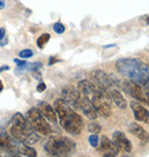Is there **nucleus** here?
<instances>
[{
	"mask_svg": "<svg viewBox=\"0 0 149 157\" xmlns=\"http://www.w3.org/2000/svg\"><path fill=\"white\" fill-rule=\"evenodd\" d=\"M90 100L97 110V115H101L105 118L109 117L111 115V99L105 91L97 86V90L90 98Z\"/></svg>",
	"mask_w": 149,
	"mask_h": 157,
	"instance_id": "obj_5",
	"label": "nucleus"
},
{
	"mask_svg": "<svg viewBox=\"0 0 149 157\" xmlns=\"http://www.w3.org/2000/svg\"><path fill=\"white\" fill-rule=\"evenodd\" d=\"M99 150L102 153V156H103V155H115V156H117L119 151V148L114 144V141L109 140L107 136H102V138H101L100 148H99Z\"/></svg>",
	"mask_w": 149,
	"mask_h": 157,
	"instance_id": "obj_13",
	"label": "nucleus"
},
{
	"mask_svg": "<svg viewBox=\"0 0 149 157\" xmlns=\"http://www.w3.org/2000/svg\"><path fill=\"white\" fill-rule=\"evenodd\" d=\"M49 38H51V36L48 35V33H44V35H41L38 38V40H37V46L39 48H44L45 45L48 43Z\"/></svg>",
	"mask_w": 149,
	"mask_h": 157,
	"instance_id": "obj_19",
	"label": "nucleus"
},
{
	"mask_svg": "<svg viewBox=\"0 0 149 157\" xmlns=\"http://www.w3.org/2000/svg\"><path fill=\"white\" fill-rule=\"evenodd\" d=\"M46 90V84L45 83H39L37 86V91L38 92H44Z\"/></svg>",
	"mask_w": 149,
	"mask_h": 157,
	"instance_id": "obj_25",
	"label": "nucleus"
},
{
	"mask_svg": "<svg viewBox=\"0 0 149 157\" xmlns=\"http://www.w3.org/2000/svg\"><path fill=\"white\" fill-rule=\"evenodd\" d=\"M4 90V85H2V83H1V80H0V92Z\"/></svg>",
	"mask_w": 149,
	"mask_h": 157,
	"instance_id": "obj_30",
	"label": "nucleus"
},
{
	"mask_svg": "<svg viewBox=\"0 0 149 157\" xmlns=\"http://www.w3.org/2000/svg\"><path fill=\"white\" fill-rule=\"evenodd\" d=\"M97 90V85L90 80H80L78 83V92L80 95L86 96V98H91L92 94Z\"/></svg>",
	"mask_w": 149,
	"mask_h": 157,
	"instance_id": "obj_16",
	"label": "nucleus"
},
{
	"mask_svg": "<svg viewBox=\"0 0 149 157\" xmlns=\"http://www.w3.org/2000/svg\"><path fill=\"white\" fill-rule=\"evenodd\" d=\"M37 108H38L40 113H41L47 121H49V122H52V123H56V121H57L56 113H55L54 108H53L49 103L45 102V101H40L39 103H38V105H37Z\"/></svg>",
	"mask_w": 149,
	"mask_h": 157,
	"instance_id": "obj_14",
	"label": "nucleus"
},
{
	"mask_svg": "<svg viewBox=\"0 0 149 157\" xmlns=\"http://www.w3.org/2000/svg\"><path fill=\"white\" fill-rule=\"evenodd\" d=\"M5 70H9V67L8 66H4L0 68V72H2V71H5Z\"/></svg>",
	"mask_w": 149,
	"mask_h": 157,
	"instance_id": "obj_28",
	"label": "nucleus"
},
{
	"mask_svg": "<svg viewBox=\"0 0 149 157\" xmlns=\"http://www.w3.org/2000/svg\"><path fill=\"white\" fill-rule=\"evenodd\" d=\"M9 133L12 135V138L16 140L17 142L29 144V146L36 144L39 140V135L36 133L28 121L20 125L13 123L9 127Z\"/></svg>",
	"mask_w": 149,
	"mask_h": 157,
	"instance_id": "obj_4",
	"label": "nucleus"
},
{
	"mask_svg": "<svg viewBox=\"0 0 149 157\" xmlns=\"http://www.w3.org/2000/svg\"><path fill=\"white\" fill-rule=\"evenodd\" d=\"M148 23H149V18H148Z\"/></svg>",
	"mask_w": 149,
	"mask_h": 157,
	"instance_id": "obj_32",
	"label": "nucleus"
},
{
	"mask_svg": "<svg viewBox=\"0 0 149 157\" xmlns=\"http://www.w3.org/2000/svg\"><path fill=\"white\" fill-rule=\"evenodd\" d=\"M79 110H82L83 113L88 118V119H95L97 117V113L95 108L93 107L91 100L86 96L80 95L79 98Z\"/></svg>",
	"mask_w": 149,
	"mask_h": 157,
	"instance_id": "obj_10",
	"label": "nucleus"
},
{
	"mask_svg": "<svg viewBox=\"0 0 149 157\" xmlns=\"http://www.w3.org/2000/svg\"><path fill=\"white\" fill-rule=\"evenodd\" d=\"M123 88L128 95H131L133 99H136L138 102L149 105V98L147 96L145 92V88L142 85L136 84L131 80H124L123 82Z\"/></svg>",
	"mask_w": 149,
	"mask_h": 157,
	"instance_id": "obj_7",
	"label": "nucleus"
},
{
	"mask_svg": "<svg viewBox=\"0 0 149 157\" xmlns=\"http://www.w3.org/2000/svg\"><path fill=\"white\" fill-rule=\"evenodd\" d=\"M108 94L110 95V99H111V101H114V103L118 108H120V109H126L127 107V103H126V100L124 99L123 94L120 93V92L118 91V90H116V88H111L109 92H108Z\"/></svg>",
	"mask_w": 149,
	"mask_h": 157,
	"instance_id": "obj_17",
	"label": "nucleus"
},
{
	"mask_svg": "<svg viewBox=\"0 0 149 157\" xmlns=\"http://www.w3.org/2000/svg\"><path fill=\"white\" fill-rule=\"evenodd\" d=\"M116 69L128 80L139 85H143L149 80V67L139 59H120L116 62Z\"/></svg>",
	"mask_w": 149,
	"mask_h": 157,
	"instance_id": "obj_1",
	"label": "nucleus"
},
{
	"mask_svg": "<svg viewBox=\"0 0 149 157\" xmlns=\"http://www.w3.org/2000/svg\"><path fill=\"white\" fill-rule=\"evenodd\" d=\"M88 131L91 132V133H93V134H97L101 131V125L97 124V123H91L88 125Z\"/></svg>",
	"mask_w": 149,
	"mask_h": 157,
	"instance_id": "obj_20",
	"label": "nucleus"
},
{
	"mask_svg": "<svg viewBox=\"0 0 149 157\" xmlns=\"http://www.w3.org/2000/svg\"><path fill=\"white\" fill-rule=\"evenodd\" d=\"M5 7V0H0V8H4Z\"/></svg>",
	"mask_w": 149,
	"mask_h": 157,
	"instance_id": "obj_29",
	"label": "nucleus"
},
{
	"mask_svg": "<svg viewBox=\"0 0 149 157\" xmlns=\"http://www.w3.org/2000/svg\"><path fill=\"white\" fill-rule=\"evenodd\" d=\"M142 86H143V88H145V92H146V94H147V96L149 98V80L146 84H143Z\"/></svg>",
	"mask_w": 149,
	"mask_h": 157,
	"instance_id": "obj_26",
	"label": "nucleus"
},
{
	"mask_svg": "<svg viewBox=\"0 0 149 157\" xmlns=\"http://www.w3.org/2000/svg\"><path fill=\"white\" fill-rule=\"evenodd\" d=\"M131 109L133 111L134 118L138 122H142L146 124H149V111L146 109L143 105H140L138 101H132L131 102Z\"/></svg>",
	"mask_w": 149,
	"mask_h": 157,
	"instance_id": "obj_11",
	"label": "nucleus"
},
{
	"mask_svg": "<svg viewBox=\"0 0 149 157\" xmlns=\"http://www.w3.org/2000/svg\"><path fill=\"white\" fill-rule=\"evenodd\" d=\"M14 61H15V63H17L18 67H22V68H26L28 64H29V63H26L25 61H21V60H18V59H15Z\"/></svg>",
	"mask_w": 149,
	"mask_h": 157,
	"instance_id": "obj_24",
	"label": "nucleus"
},
{
	"mask_svg": "<svg viewBox=\"0 0 149 157\" xmlns=\"http://www.w3.org/2000/svg\"><path fill=\"white\" fill-rule=\"evenodd\" d=\"M91 77H92L94 84L97 85V87H100L101 90L105 91L107 93L114 88V82L113 79L110 78L108 75L105 74V71L102 70H94L91 74Z\"/></svg>",
	"mask_w": 149,
	"mask_h": 157,
	"instance_id": "obj_8",
	"label": "nucleus"
},
{
	"mask_svg": "<svg viewBox=\"0 0 149 157\" xmlns=\"http://www.w3.org/2000/svg\"><path fill=\"white\" fill-rule=\"evenodd\" d=\"M26 121L29 122L32 128L36 132H38L43 135H48L52 132V128L49 126L48 122L45 119V117L40 113L38 108H31L26 113Z\"/></svg>",
	"mask_w": 149,
	"mask_h": 157,
	"instance_id": "obj_6",
	"label": "nucleus"
},
{
	"mask_svg": "<svg viewBox=\"0 0 149 157\" xmlns=\"http://www.w3.org/2000/svg\"><path fill=\"white\" fill-rule=\"evenodd\" d=\"M44 148L53 157H70L76 150V144L66 136H52L45 144Z\"/></svg>",
	"mask_w": 149,
	"mask_h": 157,
	"instance_id": "obj_3",
	"label": "nucleus"
},
{
	"mask_svg": "<svg viewBox=\"0 0 149 157\" xmlns=\"http://www.w3.org/2000/svg\"><path fill=\"white\" fill-rule=\"evenodd\" d=\"M53 108L55 110L56 115L59 116L61 126L68 133H70L72 135H78L80 132L83 131L84 122L82 117L74 110L71 109L70 105H67L62 99H57L54 102Z\"/></svg>",
	"mask_w": 149,
	"mask_h": 157,
	"instance_id": "obj_2",
	"label": "nucleus"
},
{
	"mask_svg": "<svg viewBox=\"0 0 149 157\" xmlns=\"http://www.w3.org/2000/svg\"><path fill=\"white\" fill-rule=\"evenodd\" d=\"M18 153L22 154L23 156H26V157H37L36 149L25 144H21L18 146Z\"/></svg>",
	"mask_w": 149,
	"mask_h": 157,
	"instance_id": "obj_18",
	"label": "nucleus"
},
{
	"mask_svg": "<svg viewBox=\"0 0 149 157\" xmlns=\"http://www.w3.org/2000/svg\"><path fill=\"white\" fill-rule=\"evenodd\" d=\"M9 157H21V156H17V155H10Z\"/></svg>",
	"mask_w": 149,
	"mask_h": 157,
	"instance_id": "obj_31",
	"label": "nucleus"
},
{
	"mask_svg": "<svg viewBox=\"0 0 149 157\" xmlns=\"http://www.w3.org/2000/svg\"><path fill=\"white\" fill-rule=\"evenodd\" d=\"M113 141L119 149L124 150L125 153H131L132 151V142L127 139L125 134L120 131H116L113 134Z\"/></svg>",
	"mask_w": 149,
	"mask_h": 157,
	"instance_id": "obj_12",
	"label": "nucleus"
},
{
	"mask_svg": "<svg viewBox=\"0 0 149 157\" xmlns=\"http://www.w3.org/2000/svg\"><path fill=\"white\" fill-rule=\"evenodd\" d=\"M79 98H80V94L78 90H76L72 86H67L62 90V100L74 109L79 108Z\"/></svg>",
	"mask_w": 149,
	"mask_h": 157,
	"instance_id": "obj_9",
	"label": "nucleus"
},
{
	"mask_svg": "<svg viewBox=\"0 0 149 157\" xmlns=\"http://www.w3.org/2000/svg\"><path fill=\"white\" fill-rule=\"evenodd\" d=\"M128 131L131 132L133 135H136V138L139 140H141L142 142H148L149 141L148 132L146 131L141 125H139L138 123H136V122L131 123L130 126H128Z\"/></svg>",
	"mask_w": 149,
	"mask_h": 157,
	"instance_id": "obj_15",
	"label": "nucleus"
},
{
	"mask_svg": "<svg viewBox=\"0 0 149 157\" xmlns=\"http://www.w3.org/2000/svg\"><path fill=\"white\" fill-rule=\"evenodd\" d=\"M18 55H20L21 59H29V57H31L33 55V52L31 49H23V51H21V52L18 53Z\"/></svg>",
	"mask_w": 149,
	"mask_h": 157,
	"instance_id": "obj_22",
	"label": "nucleus"
},
{
	"mask_svg": "<svg viewBox=\"0 0 149 157\" xmlns=\"http://www.w3.org/2000/svg\"><path fill=\"white\" fill-rule=\"evenodd\" d=\"M5 37V29L4 28H0V39H2Z\"/></svg>",
	"mask_w": 149,
	"mask_h": 157,
	"instance_id": "obj_27",
	"label": "nucleus"
},
{
	"mask_svg": "<svg viewBox=\"0 0 149 157\" xmlns=\"http://www.w3.org/2000/svg\"><path fill=\"white\" fill-rule=\"evenodd\" d=\"M88 142L90 144L94 147V148H97V146H99V136L97 134H92L90 135V138H88Z\"/></svg>",
	"mask_w": 149,
	"mask_h": 157,
	"instance_id": "obj_21",
	"label": "nucleus"
},
{
	"mask_svg": "<svg viewBox=\"0 0 149 157\" xmlns=\"http://www.w3.org/2000/svg\"><path fill=\"white\" fill-rule=\"evenodd\" d=\"M53 29H54V31L56 32V33H63L64 32V30H66V28H64V25L62 24V23H60V22H57V23H55L54 25H53Z\"/></svg>",
	"mask_w": 149,
	"mask_h": 157,
	"instance_id": "obj_23",
	"label": "nucleus"
}]
</instances>
